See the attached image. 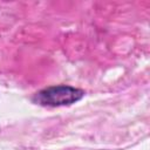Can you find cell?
Listing matches in <instances>:
<instances>
[{
    "instance_id": "6da1fadb",
    "label": "cell",
    "mask_w": 150,
    "mask_h": 150,
    "mask_svg": "<svg viewBox=\"0 0 150 150\" xmlns=\"http://www.w3.org/2000/svg\"><path fill=\"white\" fill-rule=\"evenodd\" d=\"M84 95V91L66 84L60 86H52L47 87L39 93L35 94V102L41 105L46 107H61V105H69L79 100H81Z\"/></svg>"
}]
</instances>
